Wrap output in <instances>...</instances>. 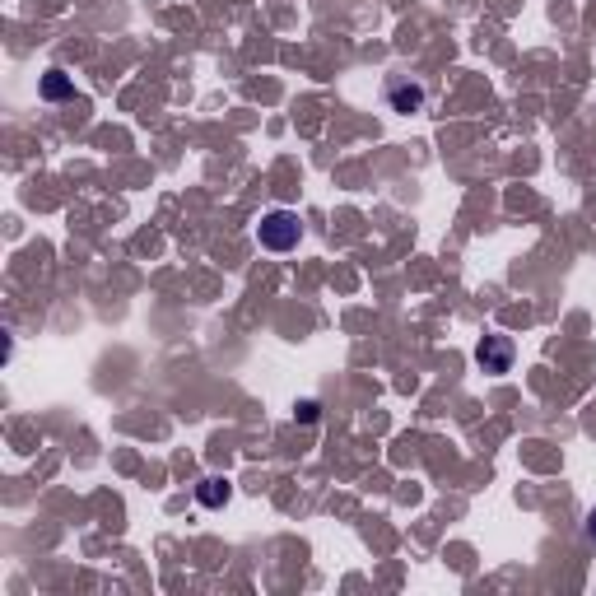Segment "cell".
<instances>
[{
	"instance_id": "cell-1",
	"label": "cell",
	"mask_w": 596,
	"mask_h": 596,
	"mask_svg": "<svg viewBox=\"0 0 596 596\" xmlns=\"http://www.w3.org/2000/svg\"><path fill=\"white\" fill-rule=\"evenodd\" d=\"M298 238H303V224H298L294 210H271V215H261L257 243L266 247V252H294Z\"/></svg>"
},
{
	"instance_id": "cell-2",
	"label": "cell",
	"mask_w": 596,
	"mask_h": 596,
	"mask_svg": "<svg viewBox=\"0 0 596 596\" xmlns=\"http://www.w3.org/2000/svg\"><path fill=\"white\" fill-rule=\"evenodd\" d=\"M513 359H517L513 340L499 336V331H494V336H485L480 345H475V364L485 368V373H494V378H499V373H513Z\"/></svg>"
},
{
	"instance_id": "cell-3",
	"label": "cell",
	"mask_w": 596,
	"mask_h": 596,
	"mask_svg": "<svg viewBox=\"0 0 596 596\" xmlns=\"http://www.w3.org/2000/svg\"><path fill=\"white\" fill-rule=\"evenodd\" d=\"M424 84L420 80H410V75H392V80H387V103H392V112H420L424 108Z\"/></svg>"
},
{
	"instance_id": "cell-4",
	"label": "cell",
	"mask_w": 596,
	"mask_h": 596,
	"mask_svg": "<svg viewBox=\"0 0 596 596\" xmlns=\"http://www.w3.org/2000/svg\"><path fill=\"white\" fill-rule=\"evenodd\" d=\"M196 499H201L205 508H224V503L233 499V489H229V480L210 475V480H201V485H196Z\"/></svg>"
},
{
	"instance_id": "cell-5",
	"label": "cell",
	"mask_w": 596,
	"mask_h": 596,
	"mask_svg": "<svg viewBox=\"0 0 596 596\" xmlns=\"http://www.w3.org/2000/svg\"><path fill=\"white\" fill-rule=\"evenodd\" d=\"M38 89H42V98H52V103H61V98L75 94V80H70L66 70H47Z\"/></svg>"
},
{
	"instance_id": "cell-6",
	"label": "cell",
	"mask_w": 596,
	"mask_h": 596,
	"mask_svg": "<svg viewBox=\"0 0 596 596\" xmlns=\"http://www.w3.org/2000/svg\"><path fill=\"white\" fill-rule=\"evenodd\" d=\"M294 420L317 424V420H322V406H317V401H298V406H294Z\"/></svg>"
},
{
	"instance_id": "cell-7",
	"label": "cell",
	"mask_w": 596,
	"mask_h": 596,
	"mask_svg": "<svg viewBox=\"0 0 596 596\" xmlns=\"http://www.w3.org/2000/svg\"><path fill=\"white\" fill-rule=\"evenodd\" d=\"M587 541L596 545V508H592V513H587Z\"/></svg>"
}]
</instances>
